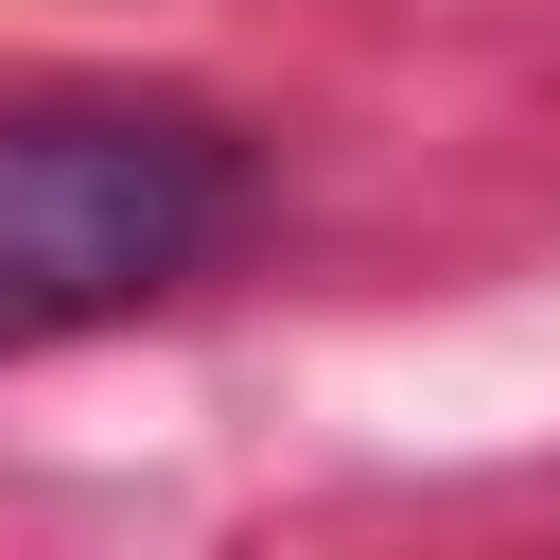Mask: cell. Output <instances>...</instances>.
<instances>
[{
  "label": "cell",
  "mask_w": 560,
  "mask_h": 560,
  "mask_svg": "<svg viewBox=\"0 0 560 560\" xmlns=\"http://www.w3.org/2000/svg\"><path fill=\"white\" fill-rule=\"evenodd\" d=\"M245 228V140L192 105H0V350L158 315Z\"/></svg>",
  "instance_id": "6da1fadb"
}]
</instances>
